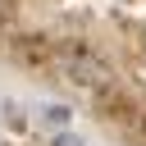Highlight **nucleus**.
Returning a JSON list of instances; mask_svg holds the SVG:
<instances>
[{
	"instance_id": "nucleus-1",
	"label": "nucleus",
	"mask_w": 146,
	"mask_h": 146,
	"mask_svg": "<svg viewBox=\"0 0 146 146\" xmlns=\"http://www.w3.org/2000/svg\"><path fill=\"white\" fill-rule=\"evenodd\" d=\"M55 146H82L78 137H55Z\"/></svg>"
},
{
	"instance_id": "nucleus-2",
	"label": "nucleus",
	"mask_w": 146,
	"mask_h": 146,
	"mask_svg": "<svg viewBox=\"0 0 146 146\" xmlns=\"http://www.w3.org/2000/svg\"><path fill=\"white\" fill-rule=\"evenodd\" d=\"M5 14H9V0H0V18H5Z\"/></svg>"
}]
</instances>
